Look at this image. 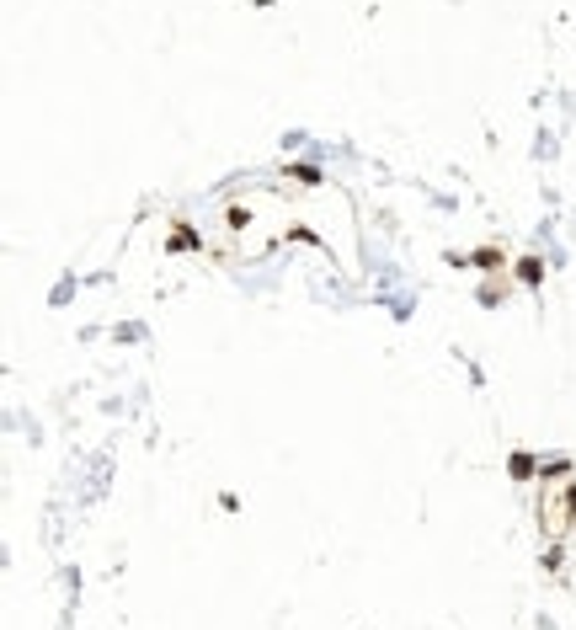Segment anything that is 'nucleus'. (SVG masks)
Here are the masks:
<instances>
[{
	"mask_svg": "<svg viewBox=\"0 0 576 630\" xmlns=\"http://www.w3.org/2000/svg\"><path fill=\"white\" fill-rule=\"evenodd\" d=\"M576 523V486H539V529L550 540H560L565 529Z\"/></svg>",
	"mask_w": 576,
	"mask_h": 630,
	"instance_id": "f257e3e1",
	"label": "nucleus"
}]
</instances>
